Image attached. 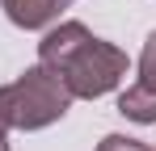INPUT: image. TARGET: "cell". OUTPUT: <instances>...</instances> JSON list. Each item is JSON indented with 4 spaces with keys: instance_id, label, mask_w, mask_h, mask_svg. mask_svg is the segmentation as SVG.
Listing matches in <instances>:
<instances>
[{
    "instance_id": "1",
    "label": "cell",
    "mask_w": 156,
    "mask_h": 151,
    "mask_svg": "<svg viewBox=\"0 0 156 151\" xmlns=\"http://www.w3.org/2000/svg\"><path fill=\"white\" fill-rule=\"evenodd\" d=\"M38 63L51 67L63 84L72 101H93V97H105L114 92L131 72V59L127 50H118L114 42L105 38H93L84 21H59L42 34L38 42Z\"/></svg>"
},
{
    "instance_id": "2",
    "label": "cell",
    "mask_w": 156,
    "mask_h": 151,
    "mask_svg": "<svg viewBox=\"0 0 156 151\" xmlns=\"http://www.w3.org/2000/svg\"><path fill=\"white\" fill-rule=\"evenodd\" d=\"M4 92H9L13 130H47L51 122H59V118L72 109L68 84H63L51 67H42V63L26 67L13 84H4Z\"/></svg>"
},
{
    "instance_id": "3",
    "label": "cell",
    "mask_w": 156,
    "mask_h": 151,
    "mask_svg": "<svg viewBox=\"0 0 156 151\" xmlns=\"http://www.w3.org/2000/svg\"><path fill=\"white\" fill-rule=\"evenodd\" d=\"M0 8L17 29H47L59 17L63 0H0Z\"/></svg>"
},
{
    "instance_id": "4",
    "label": "cell",
    "mask_w": 156,
    "mask_h": 151,
    "mask_svg": "<svg viewBox=\"0 0 156 151\" xmlns=\"http://www.w3.org/2000/svg\"><path fill=\"white\" fill-rule=\"evenodd\" d=\"M118 113L131 118V122H139V126H156V92L144 88V84H131L118 97Z\"/></svg>"
},
{
    "instance_id": "5",
    "label": "cell",
    "mask_w": 156,
    "mask_h": 151,
    "mask_svg": "<svg viewBox=\"0 0 156 151\" xmlns=\"http://www.w3.org/2000/svg\"><path fill=\"white\" fill-rule=\"evenodd\" d=\"M135 84H144V88L156 92V29L148 34V42H144V55H139V80H135Z\"/></svg>"
},
{
    "instance_id": "6",
    "label": "cell",
    "mask_w": 156,
    "mask_h": 151,
    "mask_svg": "<svg viewBox=\"0 0 156 151\" xmlns=\"http://www.w3.org/2000/svg\"><path fill=\"white\" fill-rule=\"evenodd\" d=\"M97 151H156V147L139 143V139H127V134H105L97 143Z\"/></svg>"
},
{
    "instance_id": "7",
    "label": "cell",
    "mask_w": 156,
    "mask_h": 151,
    "mask_svg": "<svg viewBox=\"0 0 156 151\" xmlns=\"http://www.w3.org/2000/svg\"><path fill=\"white\" fill-rule=\"evenodd\" d=\"M9 130H13V113H9V92L0 88V147H9L4 139H9Z\"/></svg>"
},
{
    "instance_id": "8",
    "label": "cell",
    "mask_w": 156,
    "mask_h": 151,
    "mask_svg": "<svg viewBox=\"0 0 156 151\" xmlns=\"http://www.w3.org/2000/svg\"><path fill=\"white\" fill-rule=\"evenodd\" d=\"M0 151H9V147H0Z\"/></svg>"
}]
</instances>
